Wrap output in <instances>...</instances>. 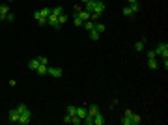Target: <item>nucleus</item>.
<instances>
[{
    "label": "nucleus",
    "mask_w": 168,
    "mask_h": 125,
    "mask_svg": "<svg viewBox=\"0 0 168 125\" xmlns=\"http://www.w3.org/2000/svg\"><path fill=\"white\" fill-rule=\"evenodd\" d=\"M153 50H155L157 56H161V58H168V43H159Z\"/></svg>",
    "instance_id": "obj_1"
},
{
    "label": "nucleus",
    "mask_w": 168,
    "mask_h": 125,
    "mask_svg": "<svg viewBox=\"0 0 168 125\" xmlns=\"http://www.w3.org/2000/svg\"><path fill=\"white\" fill-rule=\"evenodd\" d=\"M30 118H32V112L26 108L24 112H21V118H19L17 123H21V125H28V123H30Z\"/></svg>",
    "instance_id": "obj_2"
},
{
    "label": "nucleus",
    "mask_w": 168,
    "mask_h": 125,
    "mask_svg": "<svg viewBox=\"0 0 168 125\" xmlns=\"http://www.w3.org/2000/svg\"><path fill=\"white\" fill-rule=\"evenodd\" d=\"M125 118H127V120H129V125H138V123H140V116H138V114H135V112H131V114H129V116H125Z\"/></svg>",
    "instance_id": "obj_3"
},
{
    "label": "nucleus",
    "mask_w": 168,
    "mask_h": 125,
    "mask_svg": "<svg viewBox=\"0 0 168 125\" xmlns=\"http://www.w3.org/2000/svg\"><path fill=\"white\" fill-rule=\"evenodd\" d=\"M47 75L60 79V77H62V69H60V67H47Z\"/></svg>",
    "instance_id": "obj_4"
},
{
    "label": "nucleus",
    "mask_w": 168,
    "mask_h": 125,
    "mask_svg": "<svg viewBox=\"0 0 168 125\" xmlns=\"http://www.w3.org/2000/svg\"><path fill=\"white\" fill-rule=\"evenodd\" d=\"M47 24H51L52 28H60V21H58L56 15H49L47 17Z\"/></svg>",
    "instance_id": "obj_5"
},
{
    "label": "nucleus",
    "mask_w": 168,
    "mask_h": 125,
    "mask_svg": "<svg viewBox=\"0 0 168 125\" xmlns=\"http://www.w3.org/2000/svg\"><path fill=\"white\" fill-rule=\"evenodd\" d=\"M19 118H21L19 110H17V108H11V110H9V120L13 121V123H17V121H19Z\"/></svg>",
    "instance_id": "obj_6"
},
{
    "label": "nucleus",
    "mask_w": 168,
    "mask_h": 125,
    "mask_svg": "<svg viewBox=\"0 0 168 125\" xmlns=\"http://www.w3.org/2000/svg\"><path fill=\"white\" fill-rule=\"evenodd\" d=\"M103 123H105V118H103L101 112H97V114L93 116V125H103Z\"/></svg>",
    "instance_id": "obj_7"
},
{
    "label": "nucleus",
    "mask_w": 168,
    "mask_h": 125,
    "mask_svg": "<svg viewBox=\"0 0 168 125\" xmlns=\"http://www.w3.org/2000/svg\"><path fill=\"white\" fill-rule=\"evenodd\" d=\"M93 8H95V0H90V2H86V4H84V9H86L90 15L93 13Z\"/></svg>",
    "instance_id": "obj_8"
},
{
    "label": "nucleus",
    "mask_w": 168,
    "mask_h": 125,
    "mask_svg": "<svg viewBox=\"0 0 168 125\" xmlns=\"http://www.w3.org/2000/svg\"><path fill=\"white\" fill-rule=\"evenodd\" d=\"M8 13H9V8L6 4H0V19H6Z\"/></svg>",
    "instance_id": "obj_9"
},
{
    "label": "nucleus",
    "mask_w": 168,
    "mask_h": 125,
    "mask_svg": "<svg viewBox=\"0 0 168 125\" xmlns=\"http://www.w3.org/2000/svg\"><path fill=\"white\" fill-rule=\"evenodd\" d=\"M77 17H80L82 21H90V19H92V15H90L86 9H82V11H79V13H77Z\"/></svg>",
    "instance_id": "obj_10"
},
{
    "label": "nucleus",
    "mask_w": 168,
    "mask_h": 125,
    "mask_svg": "<svg viewBox=\"0 0 168 125\" xmlns=\"http://www.w3.org/2000/svg\"><path fill=\"white\" fill-rule=\"evenodd\" d=\"M148 65H150V69H159V62H157V58H151V60H148Z\"/></svg>",
    "instance_id": "obj_11"
},
{
    "label": "nucleus",
    "mask_w": 168,
    "mask_h": 125,
    "mask_svg": "<svg viewBox=\"0 0 168 125\" xmlns=\"http://www.w3.org/2000/svg\"><path fill=\"white\" fill-rule=\"evenodd\" d=\"M39 13H41V17L47 19L49 15H52V9H51V8H41V9H39Z\"/></svg>",
    "instance_id": "obj_12"
},
{
    "label": "nucleus",
    "mask_w": 168,
    "mask_h": 125,
    "mask_svg": "<svg viewBox=\"0 0 168 125\" xmlns=\"http://www.w3.org/2000/svg\"><path fill=\"white\" fill-rule=\"evenodd\" d=\"M86 114H88V108H86V107H79V108H77V116H79V118H84Z\"/></svg>",
    "instance_id": "obj_13"
},
{
    "label": "nucleus",
    "mask_w": 168,
    "mask_h": 125,
    "mask_svg": "<svg viewBox=\"0 0 168 125\" xmlns=\"http://www.w3.org/2000/svg\"><path fill=\"white\" fill-rule=\"evenodd\" d=\"M86 30H93L95 28V21H84V24H82Z\"/></svg>",
    "instance_id": "obj_14"
},
{
    "label": "nucleus",
    "mask_w": 168,
    "mask_h": 125,
    "mask_svg": "<svg viewBox=\"0 0 168 125\" xmlns=\"http://www.w3.org/2000/svg\"><path fill=\"white\" fill-rule=\"evenodd\" d=\"M97 112H101V110H99V107H97V105H90V108H88V114H92V116H95Z\"/></svg>",
    "instance_id": "obj_15"
},
{
    "label": "nucleus",
    "mask_w": 168,
    "mask_h": 125,
    "mask_svg": "<svg viewBox=\"0 0 168 125\" xmlns=\"http://www.w3.org/2000/svg\"><path fill=\"white\" fill-rule=\"evenodd\" d=\"M99 36H101V34H99L97 30H90V39H93V41H97V39H99Z\"/></svg>",
    "instance_id": "obj_16"
},
{
    "label": "nucleus",
    "mask_w": 168,
    "mask_h": 125,
    "mask_svg": "<svg viewBox=\"0 0 168 125\" xmlns=\"http://www.w3.org/2000/svg\"><path fill=\"white\" fill-rule=\"evenodd\" d=\"M47 67H49V65H43V63H39V67H37L35 71L39 73V75H47Z\"/></svg>",
    "instance_id": "obj_17"
},
{
    "label": "nucleus",
    "mask_w": 168,
    "mask_h": 125,
    "mask_svg": "<svg viewBox=\"0 0 168 125\" xmlns=\"http://www.w3.org/2000/svg\"><path fill=\"white\" fill-rule=\"evenodd\" d=\"M37 67H39V60H37V58H35V60H30V69H32V71H35Z\"/></svg>",
    "instance_id": "obj_18"
},
{
    "label": "nucleus",
    "mask_w": 168,
    "mask_h": 125,
    "mask_svg": "<svg viewBox=\"0 0 168 125\" xmlns=\"http://www.w3.org/2000/svg\"><path fill=\"white\" fill-rule=\"evenodd\" d=\"M144 41H136V43H135V50H138V52H140V50H144Z\"/></svg>",
    "instance_id": "obj_19"
},
{
    "label": "nucleus",
    "mask_w": 168,
    "mask_h": 125,
    "mask_svg": "<svg viewBox=\"0 0 168 125\" xmlns=\"http://www.w3.org/2000/svg\"><path fill=\"white\" fill-rule=\"evenodd\" d=\"M67 114H69V116H77V107L69 105V107H67Z\"/></svg>",
    "instance_id": "obj_20"
},
{
    "label": "nucleus",
    "mask_w": 168,
    "mask_h": 125,
    "mask_svg": "<svg viewBox=\"0 0 168 125\" xmlns=\"http://www.w3.org/2000/svg\"><path fill=\"white\" fill-rule=\"evenodd\" d=\"M93 30H97L99 34H103V32H105V24H101V22H95V28H93Z\"/></svg>",
    "instance_id": "obj_21"
},
{
    "label": "nucleus",
    "mask_w": 168,
    "mask_h": 125,
    "mask_svg": "<svg viewBox=\"0 0 168 125\" xmlns=\"http://www.w3.org/2000/svg\"><path fill=\"white\" fill-rule=\"evenodd\" d=\"M123 15H125V17H133V11H131V8H129V6H125V8H123Z\"/></svg>",
    "instance_id": "obj_22"
},
{
    "label": "nucleus",
    "mask_w": 168,
    "mask_h": 125,
    "mask_svg": "<svg viewBox=\"0 0 168 125\" xmlns=\"http://www.w3.org/2000/svg\"><path fill=\"white\" fill-rule=\"evenodd\" d=\"M62 13H64V9L60 8V6H56V8H52V15H56V17H58V15H62Z\"/></svg>",
    "instance_id": "obj_23"
},
{
    "label": "nucleus",
    "mask_w": 168,
    "mask_h": 125,
    "mask_svg": "<svg viewBox=\"0 0 168 125\" xmlns=\"http://www.w3.org/2000/svg\"><path fill=\"white\" fill-rule=\"evenodd\" d=\"M67 19H69V17H67V15H58V21H60V24H64V22H67Z\"/></svg>",
    "instance_id": "obj_24"
},
{
    "label": "nucleus",
    "mask_w": 168,
    "mask_h": 125,
    "mask_svg": "<svg viewBox=\"0 0 168 125\" xmlns=\"http://www.w3.org/2000/svg\"><path fill=\"white\" fill-rule=\"evenodd\" d=\"M129 8H131V11H133V13H136L138 9H140V8H138V4H136V2H135V4H129Z\"/></svg>",
    "instance_id": "obj_25"
},
{
    "label": "nucleus",
    "mask_w": 168,
    "mask_h": 125,
    "mask_svg": "<svg viewBox=\"0 0 168 125\" xmlns=\"http://www.w3.org/2000/svg\"><path fill=\"white\" fill-rule=\"evenodd\" d=\"M82 24H84V21H82L80 17H77V15H75V26H82Z\"/></svg>",
    "instance_id": "obj_26"
},
{
    "label": "nucleus",
    "mask_w": 168,
    "mask_h": 125,
    "mask_svg": "<svg viewBox=\"0 0 168 125\" xmlns=\"http://www.w3.org/2000/svg\"><path fill=\"white\" fill-rule=\"evenodd\" d=\"M151 58H157V54H155V50H153V49L148 50V60H151Z\"/></svg>",
    "instance_id": "obj_27"
},
{
    "label": "nucleus",
    "mask_w": 168,
    "mask_h": 125,
    "mask_svg": "<svg viewBox=\"0 0 168 125\" xmlns=\"http://www.w3.org/2000/svg\"><path fill=\"white\" fill-rule=\"evenodd\" d=\"M37 60H39V63H43V65H47V63H49V60L45 58V56H37Z\"/></svg>",
    "instance_id": "obj_28"
},
{
    "label": "nucleus",
    "mask_w": 168,
    "mask_h": 125,
    "mask_svg": "<svg viewBox=\"0 0 168 125\" xmlns=\"http://www.w3.org/2000/svg\"><path fill=\"white\" fill-rule=\"evenodd\" d=\"M37 24H39V26H45V24H47V19H45V17L37 19Z\"/></svg>",
    "instance_id": "obj_29"
},
{
    "label": "nucleus",
    "mask_w": 168,
    "mask_h": 125,
    "mask_svg": "<svg viewBox=\"0 0 168 125\" xmlns=\"http://www.w3.org/2000/svg\"><path fill=\"white\" fill-rule=\"evenodd\" d=\"M6 21H15V13H11V11H9V13L6 15Z\"/></svg>",
    "instance_id": "obj_30"
},
{
    "label": "nucleus",
    "mask_w": 168,
    "mask_h": 125,
    "mask_svg": "<svg viewBox=\"0 0 168 125\" xmlns=\"http://www.w3.org/2000/svg\"><path fill=\"white\" fill-rule=\"evenodd\" d=\"M15 108H17V110H19V114H21V112H24V110H26V107H24V105H17V107H15Z\"/></svg>",
    "instance_id": "obj_31"
},
{
    "label": "nucleus",
    "mask_w": 168,
    "mask_h": 125,
    "mask_svg": "<svg viewBox=\"0 0 168 125\" xmlns=\"http://www.w3.org/2000/svg\"><path fill=\"white\" fill-rule=\"evenodd\" d=\"M79 11H82V8H80V6H75V8H73V13H79Z\"/></svg>",
    "instance_id": "obj_32"
},
{
    "label": "nucleus",
    "mask_w": 168,
    "mask_h": 125,
    "mask_svg": "<svg viewBox=\"0 0 168 125\" xmlns=\"http://www.w3.org/2000/svg\"><path fill=\"white\" fill-rule=\"evenodd\" d=\"M71 120H73V116H69V114L64 118V121H66V123H71Z\"/></svg>",
    "instance_id": "obj_33"
},
{
    "label": "nucleus",
    "mask_w": 168,
    "mask_h": 125,
    "mask_svg": "<svg viewBox=\"0 0 168 125\" xmlns=\"http://www.w3.org/2000/svg\"><path fill=\"white\" fill-rule=\"evenodd\" d=\"M127 2H129V4H135V2H136V0H127Z\"/></svg>",
    "instance_id": "obj_34"
},
{
    "label": "nucleus",
    "mask_w": 168,
    "mask_h": 125,
    "mask_svg": "<svg viewBox=\"0 0 168 125\" xmlns=\"http://www.w3.org/2000/svg\"><path fill=\"white\" fill-rule=\"evenodd\" d=\"M86 2H90V0H82V4H86Z\"/></svg>",
    "instance_id": "obj_35"
},
{
    "label": "nucleus",
    "mask_w": 168,
    "mask_h": 125,
    "mask_svg": "<svg viewBox=\"0 0 168 125\" xmlns=\"http://www.w3.org/2000/svg\"><path fill=\"white\" fill-rule=\"evenodd\" d=\"M8 2H13V0H8Z\"/></svg>",
    "instance_id": "obj_36"
}]
</instances>
